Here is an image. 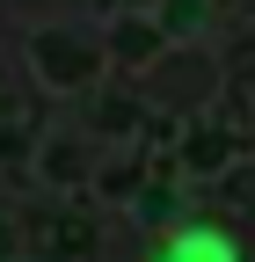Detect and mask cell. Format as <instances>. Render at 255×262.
I'll return each instance as SVG.
<instances>
[{
    "mask_svg": "<svg viewBox=\"0 0 255 262\" xmlns=\"http://www.w3.org/2000/svg\"><path fill=\"white\" fill-rule=\"evenodd\" d=\"M161 262H233V241L226 233H175Z\"/></svg>",
    "mask_w": 255,
    "mask_h": 262,
    "instance_id": "1",
    "label": "cell"
}]
</instances>
